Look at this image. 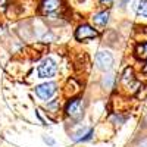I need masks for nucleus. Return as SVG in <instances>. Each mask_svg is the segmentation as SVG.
<instances>
[{
	"label": "nucleus",
	"mask_w": 147,
	"mask_h": 147,
	"mask_svg": "<svg viewBox=\"0 0 147 147\" xmlns=\"http://www.w3.org/2000/svg\"><path fill=\"white\" fill-rule=\"evenodd\" d=\"M56 72H57V65L52 57L43 59L38 65V68H37L38 78H52L56 75Z\"/></svg>",
	"instance_id": "nucleus-1"
},
{
	"label": "nucleus",
	"mask_w": 147,
	"mask_h": 147,
	"mask_svg": "<svg viewBox=\"0 0 147 147\" xmlns=\"http://www.w3.org/2000/svg\"><path fill=\"white\" fill-rule=\"evenodd\" d=\"M94 62H96V66L100 71H110L113 66V56L107 50H102L96 55Z\"/></svg>",
	"instance_id": "nucleus-2"
},
{
	"label": "nucleus",
	"mask_w": 147,
	"mask_h": 147,
	"mask_svg": "<svg viewBox=\"0 0 147 147\" xmlns=\"http://www.w3.org/2000/svg\"><path fill=\"white\" fill-rule=\"evenodd\" d=\"M66 115L71 116L72 119H81L84 115V106H82V100L81 99H72L69 100V103L66 105Z\"/></svg>",
	"instance_id": "nucleus-3"
},
{
	"label": "nucleus",
	"mask_w": 147,
	"mask_h": 147,
	"mask_svg": "<svg viewBox=\"0 0 147 147\" xmlns=\"http://www.w3.org/2000/svg\"><path fill=\"white\" fill-rule=\"evenodd\" d=\"M57 91V85L56 82H44V84H40L35 87V93L37 96L43 100H50L52 97L56 94Z\"/></svg>",
	"instance_id": "nucleus-4"
},
{
	"label": "nucleus",
	"mask_w": 147,
	"mask_h": 147,
	"mask_svg": "<svg viewBox=\"0 0 147 147\" xmlns=\"http://www.w3.org/2000/svg\"><path fill=\"white\" fill-rule=\"evenodd\" d=\"M62 7V0H41L40 12L43 15H53Z\"/></svg>",
	"instance_id": "nucleus-5"
},
{
	"label": "nucleus",
	"mask_w": 147,
	"mask_h": 147,
	"mask_svg": "<svg viewBox=\"0 0 147 147\" xmlns=\"http://www.w3.org/2000/svg\"><path fill=\"white\" fill-rule=\"evenodd\" d=\"M75 37H77V40L82 41V40H91V38H96L97 37V31L87 25V24H84V25H80L75 31Z\"/></svg>",
	"instance_id": "nucleus-6"
},
{
	"label": "nucleus",
	"mask_w": 147,
	"mask_h": 147,
	"mask_svg": "<svg viewBox=\"0 0 147 147\" xmlns=\"http://www.w3.org/2000/svg\"><path fill=\"white\" fill-rule=\"evenodd\" d=\"M93 134H94V129L93 128H87V127H82L80 128L78 131H75L71 136V138L74 141H87L93 137Z\"/></svg>",
	"instance_id": "nucleus-7"
},
{
	"label": "nucleus",
	"mask_w": 147,
	"mask_h": 147,
	"mask_svg": "<svg viewBox=\"0 0 147 147\" xmlns=\"http://www.w3.org/2000/svg\"><path fill=\"white\" fill-rule=\"evenodd\" d=\"M109 12L107 10H103V12H99V13H96L93 21L96 25H99V27H106L107 25V22H109Z\"/></svg>",
	"instance_id": "nucleus-8"
},
{
	"label": "nucleus",
	"mask_w": 147,
	"mask_h": 147,
	"mask_svg": "<svg viewBox=\"0 0 147 147\" xmlns=\"http://www.w3.org/2000/svg\"><path fill=\"white\" fill-rule=\"evenodd\" d=\"M113 82H115V75L113 74H106L102 80V85L106 88V90H110L113 87Z\"/></svg>",
	"instance_id": "nucleus-9"
},
{
	"label": "nucleus",
	"mask_w": 147,
	"mask_h": 147,
	"mask_svg": "<svg viewBox=\"0 0 147 147\" xmlns=\"http://www.w3.org/2000/svg\"><path fill=\"white\" fill-rule=\"evenodd\" d=\"M136 55L138 59H146L147 57V43H141L136 47Z\"/></svg>",
	"instance_id": "nucleus-10"
},
{
	"label": "nucleus",
	"mask_w": 147,
	"mask_h": 147,
	"mask_svg": "<svg viewBox=\"0 0 147 147\" xmlns=\"http://www.w3.org/2000/svg\"><path fill=\"white\" fill-rule=\"evenodd\" d=\"M122 81H124L125 85H131L134 82V77H132V69L131 68H127L125 72H124V77H122Z\"/></svg>",
	"instance_id": "nucleus-11"
},
{
	"label": "nucleus",
	"mask_w": 147,
	"mask_h": 147,
	"mask_svg": "<svg viewBox=\"0 0 147 147\" xmlns=\"http://www.w3.org/2000/svg\"><path fill=\"white\" fill-rule=\"evenodd\" d=\"M137 13L140 16L147 18V0H141V2H140V5L137 7Z\"/></svg>",
	"instance_id": "nucleus-12"
},
{
	"label": "nucleus",
	"mask_w": 147,
	"mask_h": 147,
	"mask_svg": "<svg viewBox=\"0 0 147 147\" xmlns=\"http://www.w3.org/2000/svg\"><path fill=\"white\" fill-rule=\"evenodd\" d=\"M43 140H44V143H47L49 146H55V144H56V141H55L52 137H44Z\"/></svg>",
	"instance_id": "nucleus-13"
},
{
	"label": "nucleus",
	"mask_w": 147,
	"mask_h": 147,
	"mask_svg": "<svg viewBox=\"0 0 147 147\" xmlns=\"http://www.w3.org/2000/svg\"><path fill=\"white\" fill-rule=\"evenodd\" d=\"M113 2H115V0H100V3H102V5H105V6H110Z\"/></svg>",
	"instance_id": "nucleus-14"
},
{
	"label": "nucleus",
	"mask_w": 147,
	"mask_h": 147,
	"mask_svg": "<svg viewBox=\"0 0 147 147\" xmlns=\"http://www.w3.org/2000/svg\"><path fill=\"white\" fill-rule=\"evenodd\" d=\"M143 72H147V62H146V65L143 66Z\"/></svg>",
	"instance_id": "nucleus-15"
},
{
	"label": "nucleus",
	"mask_w": 147,
	"mask_h": 147,
	"mask_svg": "<svg viewBox=\"0 0 147 147\" xmlns=\"http://www.w3.org/2000/svg\"><path fill=\"white\" fill-rule=\"evenodd\" d=\"M141 144H143L144 147H147V140H144V141H141Z\"/></svg>",
	"instance_id": "nucleus-16"
}]
</instances>
